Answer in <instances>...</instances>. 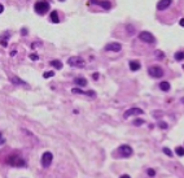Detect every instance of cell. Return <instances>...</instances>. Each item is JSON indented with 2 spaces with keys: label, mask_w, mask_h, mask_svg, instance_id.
<instances>
[{
  "label": "cell",
  "mask_w": 184,
  "mask_h": 178,
  "mask_svg": "<svg viewBox=\"0 0 184 178\" xmlns=\"http://www.w3.org/2000/svg\"><path fill=\"white\" fill-rule=\"evenodd\" d=\"M34 8H35V12H37L38 14H46L47 12L49 11V3L46 1V0H42V1L35 3Z\"/></svg>",
  "instance_id": "obj_1"
},
{
  "label": "cell",
  "mask_w": 184,
  "mask_h": 178,
  "mask_svg": "<svg viewBox=\"0 0 184 178\" xmlns=\"http://www.w3.org/2000/svg\"><path fill=\"white\" fill-rule=\"evenodd\" d=\"M68 64L73 68H84L86 66V61L79 56H73L68 59Z\"/></svg>",
  "instance_id": "obj_2"
},
{
  "label": "cell",
  "mask_w": 184,
  "mask_h": 178,
  "mask_svg": "<svg viewBox=\"0 0 184 178\" xmlns=\"http://www.w3.org/2000/svg\"><path fill=\"white\" fill-rule=\"evenodd\" d=\"M7 162L9 165H12V167H25L26 165L25 160H23L22 157H20V156H17V155L11 156V157L7 160Z\"/></svg>",
  "instance_id": "obj_3"
},
{
  "label": "cell",
  "mask_w": 184,
  "mask_h": 178,
  "mask_svg": "<svg viewBox=\"0 0 184 178\" xmlns=\"http://www.w3.org/2000/svg\"><path fill=\"white\" fill-rule=\"evenodd\" d=\"M139 39L145 42V43H154L156 42V38L153 37V34L149 31H141L140 34H139Z\"/></svg>",
  "instance_id": "obj_4"
},
{
  "label": "cell",
  "mask_w": 184,
  "mask_h": 178,
  "mask_svg": "<svg viewBox=\"0 0 184 178\" xmlns=\"http://www.w3.org/2000/svg\"><path fill=\"white\" fill-rule=\"evenodd\" d=\"M118 152L122 157H130V156L134 153V151H132V148L128 146V144H122V146L118 148Z\"/></svg>",
  "instance_id": "obj_5"
},
{
  "label": "cell",
  "mask_w": 184,
  "mask_h": 178,
  "mask_svg": "<svg viewBox=\"0 0 184 178\" xmlns=\"http://www.w3.org/2000/svg\"><path fill=\"white\" fill-rule=\"evenodd\" d=\"M148 73L153 78H161L162 75H164V70H162V68H159V66H150V68L148 69Z\"/></svg>",
  "instance_id": "obj_6"
},
{
  "label": "cell",
  "mask_w": 184,
  "mask_h": 178,
  "mask_svg": "<svg viewBox=\"0 0 184 178\" xmlns=\"http://www.w3.org/2000/svg\"><path fill=\"white\" fill-rule=\"evenodd\" d=\"M52 160H53V155L51 152H44L43 155H42V165H43V168H48L51 164H52Z\"/></svg>",
  "instance_id": "obj_7"
},
{
  "label": "cell",
  "mask_w": 184,
  "mask_h": 178,
  "mask_svg": "<svg viewBox=\"0 0 184 178\" xmlns=\"http://www.w3.org/2000/svg\"><path fill=\"white\" fill-rule=\"evenodd\" d=\"M143 113H144V111L141 109V108H130V109H127L123 113V117L128 118L130 116H139V114H143Z\"/></svg>",
  "instance_id": "obj_8"
},
{
  "label": "cell",
  "mask_w": 184,
  "mask_h": 178,
  "mask_svg": "<svg viewBox=\"0 0 184 178\" xmlns=\"http://www.w3.org/2000/svg\"><path fill=\"white\" fill-rule=\"evenodd\" d=\"M90 3H91V4L99 5V7H102L106 11H109L111 8V3L109 1V0H90Z\"/></svg>",
  "instance_id": "obj_9"
},
{
  "label": "cell",
  "mask_w": 184,
  "mask_h": 178,
  "mask_svg": "<svg viewBox=\"0 0 184 178\" xmlns=\"http://www.w3.org/2000/svg\"><path fill=\"white\" fill-rule=\"evenodd\" d=\"M122 50V44L121 43H117V42H114V43H109L105 46V51H113V52H118V51Z\"/></svg>",
  "instance_id": "obj_10"
},
{
  "label": "cell",
  "mask_w": 184,
  "mask_h": 178,
  "mask_svg": "<svg viewBox=\"0 0 184 178\" xmlns=\"http://www.w3.org/2000/svg\"><path fill=\"white\" fill-rule=\"evenodd\" d=\"M173 4V0H159L158 4H157V9L158 11H164L166 8H168Z\"/></svg>",
  "instance_id": "obj_11"
},
{
  "label": "cell",
  "mask_w": 184,
  "mask_h": 178,
  "mask_svg": "<svg viewBox=\"0 0 184 178\" xmlns=\"http://www.w3.org/2000/svg\"><path fill=\"white\" fill-rule=\"evenodd\" d=\"M71 92H73V94H80V95L92 96V98H95V96H96V92L95 91H83V90L78 89V87H74V89L71 90Z\"/></svg>",
  "instance_id": "obj_12"
},
{
  "label": "cell",
  "mask_w": 184,
  "mask_h": 178,
  "mask_svg": "<svg viewBox=\"0 0 184 178\" xmlns=\"http://www.w3.org/2000/svg\"><path fill=\"white\" fill-rule=\"evenodd\" d=\"M74 82L77 86H79V87H84V86H87V79L86 78H83V77H79V78H75L74 79Z\"/></svg>",
  "instance_id": "obj_13"
},
{
  "label": "cell",
  "mask_w": 184,
  "mask_h": 178,
  "mask_svg": "<svg viewBox=\"0 0 184 178\" xmlns=\"http://www.w3.org/2000/svg\"><path fill=\"white\" fill-rule=\"evenodd\" d=\"M130 69H131L132 72H136V70H139V69H140V62L139 61H135V60H132V61H130Z\"/></svg>",
  "instance_id": "obj_14"
},
{
  "label": "cell",
  "mask_w": 184,
  "mask_h": 178,
  "mask_svg": "<svg viewBox=\"0 0 184 178\" xmlns=\"http://www.w3.org/2000/svg\"><path fill=\"white\" fill-rule=\"evenodd\" d=\"M49 18H51V21H52L53 23H59V22H60V17H59V13H57V11H52V12H51Z\"/></svg>",
  "instance_id": "obj_15"
},
{
  "label": "cell",
  "mask_w": 184,
  "mask_h": 178,
  "mask_svg": "<svg viewBox=\"0 0 184 178\" xmlns=\"http://www.w3.org/2000/svg\"><path fill=\"white\" fill-rule=\"evenodd\" d=\"M11 82L14 83V84H22V86H26V82H23V81L18 77H11Z\"/></svg>",
  "instance_id": "obj_16"
},
{
  "label": "cell",
  "mask_w": 184,
  "mask_h": 178,
  "mask_svg": "<svg viewBox=\"0 0 184 178\" xmlns=\"http://www.w3.org/2000/svg\"><path fill=\"white\" fill-rule=\"evenodd\" d=\"M51 65L53 66V68L55 69H62V62L60 61V60H52V61H51Z\"/></svg>",
  "instance_id": "obj_17"
},
{
  "label": "cell",
  "mask_w": 184,
  "mask_h": 178,
  "mask_svg": "<svg viewBox=\"0 0 184 178\" xmlns=\"http://www.w3.org/2000/svg\"><path fill=\"white\" fill-rule=\"evenodd\" d=\"M159 89H161L162 91H168V90H170V83L164 81V82L159 83Z\"/></svg>",
  "instance_id": "obj_18"
},
{
  "label": "cell",
  "mask_w": 184,
  "mask_h": 178,
  "mask_svg": "<svg viewBox=\"0 0 184 178\" xmlns=\"http://www.w3.org/2000/svg\"><path fill=\"white\" fill-rule=\"evenodd\" d=\"M184 59V52L183 51H178L176 53H175V60H178V61H182Z\"/></svg>",
  "instance_id": "obj_19"
},
{
  "label": "cell",
  "mask_w": 184,
  "mask_h": 178,
  "mask_svg": "<svg viewBox=\"0 0 184 178\" xmlns=\"http://www.w3.org/2000/svg\"><path fill=\"white\" fill-rule=\"evenodd\" d=\"M175 152H176V155H178V156H183V153H184L183 147H182V146L176 147V148H175Z\"/></svg>",
  "instance_id": "obj_20"
},
{
  "label": "cell",
  "mask_w": 184,
  "mask_h": 178,
  "mask_svg": "<svg viewBox=\"0 0 184 178\" xmlns=\"http://www.w3.org/2000/svg\"><path fill=\"white\" fill-rule=\"evenodd\" d=\"M143 123H144V120H141V118H136V120L134 121V125H135V126H141Z\"/></svg>",
  "instance_id": "obj_21"
},
{
  "label": "cell",
  "mask_w": 184,
  "mask_h": 178,
  "mask_svg": "<svg viewBox=\"0 0 184 178\" xmlns=\"http://www.w3.org/2000/svg\"><path fill=\"white\" fill-rule=\"evenodd\" d=\"M147 173H148V176H149V177H154L156 176V170H154V169H152V168L148 169Z\"/></svg>",
  "instance_id": "obj_22"
},
{
  "label": "cell",
  "mask_w": 184,
  "mask_h": 178,
  "mask_svg": "<svg viewBox=\"0 0 184 178\" xmlns=\"http://www.w3.org/2000/svg\"><path fill=\"white\" fill-rule=\"evenodd\" d=\"M55 75V72H46V73H43V77L44 78H51Z\"/></svg>",
  "instance_id": "obj_23"
},
{
  "label": "cell",
  "mask_w": 184,
  "mask_h": 178,
  "mask_svg": "<svg viewBox=\"0 0 184 178\" xmlns=\"http://www.w3.org/2000/svg\"><path fill=\"white\" fill-rule=\"evenodd\" d=\"M29 57H30V60H32V61H37V60H39V56L37 55V53H31Z\"/></svg>",
  "instance_id": "obj_24"
},
{
  "label": "cell",
  "mask_w": 184,
  "mask_h": 178,
  "mask_svg": "<svg viewBox=\"0 0 184 178\" xmlns=\"http://www.w3.org/2000/svg\"><path fill=\"white\" fill-rule=\"evenodd\" d=\"M162 151H164V153H165V155H167V156H173V152H171V151L168 150L167 147H165V148L162 150Z\"/></svg>",
  "instance_id": "obj_25"
},
{
  "label": "cell",
  "mask_w": 184,
  "mask_h": 178,
  "mask_svg": "<svg viewBox=\"0 0 184 178\" xmlns=\"http://www.w3.org/2000/svg\"><path fill=\"white\" fill-rule=\"evenodd\" d=\"M156 56L158 57V59H164V57H165V53L161 52V51H156Z\"/></svg>",
  "instance_id": "obj_26"
},
{
  "label": "cell",
  "mask_w": 184,
  "mask_h": 178,
  "mask_svg": "<svg viewBox=\"0 0 184 178\" xmlns=\"http://www.w3.org/2000/svg\"><path fill=\"white\" fill-rule=\"evenodd\" d=\"M158 126H159L161 129H167V123L164 122V121H159V122H158Z\"/></svg>",
  "instance_id": "obj_27"
},
{
  "label": "cell",
  "mask_w": 184,
  "mask_h": 178,
  "mask_svg": "<svg viewBox=\"0 0 184 178\" xmlns=\"http://www.w3.org/2000/svg\"><path fill=\"white\" fill-rule=\"evenodd\" d=\"M1 46L3 47H7L8 46V40H5L4 38H1Z\"/></svg>",
  "instance_id": "obj_28"
},
{
  "label": "cell",
  "mask_w": 184,
  "mask_h": 178,
  "mask_svg": "<svg viewBox=\"0 0 184 178\" xmlns=\"http://www.w3.org/2000/svg\"><path fill=\"white\" fill-rule=\"evenodd\" d=\"M5 143V139H4V138H3V134H1V133H0V146H3V144H4Z\"/></svg>",
  "instance_id": "obj_29"
},
{
  "label": "cell",
  "mask_w": 184,
  "mask_h": 178,
  "mask_svg": "<svg viewBox=\"0 0 184 178\" xmlns=\"http://www.w3.org/2000/svg\"><path fill=\"white\" fill-rule=\"evenodd\" d=\"M127 31H128V33H131V34H134L135 29H134V28H132V26H130V25H128V26H127Z\"/></svg>",
  "instance_id": "obj_30"
},
{
  "label": "cell",
  "mask_w": 184,
  "mask_h": 178,
  "mask_svg": "<svg viewBox=\"0 0 184 178\" xmlns=\"http://www.w3.org/2000/svg\"><path fill=\"white\" fill-rule=\"evenodd\" d=\"M92 77H93V79H95V81H97L99 79V73H93Z\"/></svg>",
  "instance_id": "obj_31"
},
{
  "label": "cell",
  "mask_w": 184,
  "mask_h": 178,
  "mask_svg": "<svg viewBox=\"0 0 184 178\" xmlns=\"http://www.w3.org/2000/svg\"><path fill=\"white\" fill-rule=\"evenodd\" d=\"M21 34H22V35H26V34H27V30H26V29H22V30H21Z\"/></svg>",
  "instance_id": "obj_32"
},
{
  "label": "cell",
  "mask_w": 184,
  "mask_h": 178,
  "mask_svg": "<svg viewBox=\"0 0 184 178\" xmlns=\"http://www.w3.org/2000/svg\"><path fill=\"white\" fill-rule=\"evenodd\" d=\"M119 178H131V177H130L128 174H123V176H121Z\"/></svg>",
  "instance_id": "obj_33"
},
{
  "label": "cell",
  "mask_w": 184,
  "mask_h": 178,
  "mask_svg": "<svg viewBox=\"0 0 184 178\" xmlns=\"http://www.w3.org/2000/svg\"><path fill=\"white\" fill-rule=\"evenodd\" d=\"M3 12H4V7H3V5H1V4H0V14H1V13H3Z\"/></svg>",
  "instance_id": "obj_34"
},
{
  "label": "cell",
  "mask_w": 184,
  "mask_h": 178,
  "mask_svg": "<svg viewBox=\"0 0 184 178\" xmlns=\"http://www.w3.org/2000/svg\"><path fill=\"white\" fill-rule=\"evenodd\" d=\"M179 25H180V26H184V20H180V21H179Z\"/></svg>",
  "instance_id": "obj_35"
}]
</instances>
